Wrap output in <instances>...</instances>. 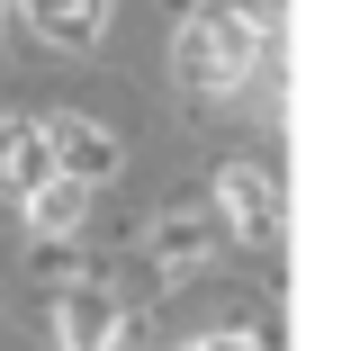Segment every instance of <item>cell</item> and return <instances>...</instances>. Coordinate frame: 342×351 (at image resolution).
I'll return each mask as SVG.
<instances>
[{
    "label": "cell",
    "mask_w": 342,
    "mask_h": 351,
    "mask_svg": "<svg viewBox=\"0 0 342 351\" xmlns=\"http://www.w3.org/2000/svg\"><path fill=\"white\" fill-rule=\"evenodd\" d=\"M252 54H261V36L225 10V19H198V27H180V73L198 82V90H234L243 73H252Z\"/></svg>",
    "instance_id": "1"
},
{
    "label": "cell",
    "mask_w": 342,
    "mask_h": 351,
    "mask_svg": "<svg viewBox=\"0 0 342 351\" xmlns=\"http://www.w3.org/2000/svg\"><path fill=\"white\" fill-rule=\"evenodd\" d=\"M225 217H234V234H243V243L280 234V189H270V171H252V162H234V171H225Z\"/></svg>",
    "instance_id": "2"
},
{
    "label": "cell",
    "mask_w": 342,
    "mask_h": 351,
    "mask_svg": "<svg viewBox=\"0 0 342 351\" xmlns=\"http://www.w3.org/2000/svg\"><path fill=\"white\" fill-rule=\"evenodd\" d=\"M36 180H54V135L45 126H0V189L27 198Z\"/></svg>",
    "instance_id": "3"
},
{
    "label": "cell",
    "mask_w": 342,
    "mask_h": 351,
    "mask_svg": "<svg viewBox=\"0 0 342 351\" xmlns=\"http://www.w3.org/2000/svg\"><path fill=\"white\" fill-rule=\"evenodd\" d=\"M54 171L90 189V180H108V171H117V145H108L99 126H82V117H73V126H54Z\"/></svg>",
    "instance_id": "4"
},
{
    "label": "cell",
    "mask_w": 342,
    "mask_h": 351,
    "mask_svg": "<svg viewBox=\"0 0 342 351\" xmlns=\"http://www.w3.org/2000/svg\"><path fill=\"white\" fill-rule=\"evenodd\" d=\"M117 342V306L99 289H73L63 298V351H108Z\"/></svg>",
    "instance_id": "5"
},
{
    "label": "cell",
    "mask_w": 342,
    "mask_h": 351,
    "mask_svg": "<svg viewBox=\"0 0 342 351\" xmlns=\"http://www.w3.org/2000/svg\"><path fill=\"white\" fill-rule=\"evenodd\" d=\"M27 10L54 45H99V27H108V0H27Z\"/></svg>",
    "instance_id": "6"
},
{
    "label": "cell",
    "mask_w": 342,
    "mask_h": 351,
    "mask_svg": "<svg viewBox=\"0 0 342 351\" xmlns=\"http://www.w3.org/2000/svg\"><path fill=\"white\" fill-rule=\"evenodd\" d=\"M82 198H90V189L63 180V171L36 180V189H27V226H36V234H73V226H82Z\"/></svg>",
    "instance_id": "7"
},
{
    "label": "cell",
    "mask_w": 342,
    "mask_h": 351,
    "mask_svg": "<svg viewBox=\"0 0 342 351\" xmlns=\"http://www.w3.org/2000/svg\"><path fill=\"white\" fill-rule=\"evenodd\" d=\"M234 19H243V27L261 36V27H280V0H234Z\"/></svg>",
    "instance_id": "8"
},
{
    "label": "cell",
    "mask_w": 342,
    "mask_h": 351,
    "mask_svg": "<svg viewBox=\"0 0 342 351\" xmlns=\"http://www.w3.org/2000/svg\"><path fill=\"white\" fill-rule=\"evenodd\" d=\"M189 351H261V342H243V333H217V342H189Z\"/></svg>",
    "instance_id": "9"
}]
</instances>
